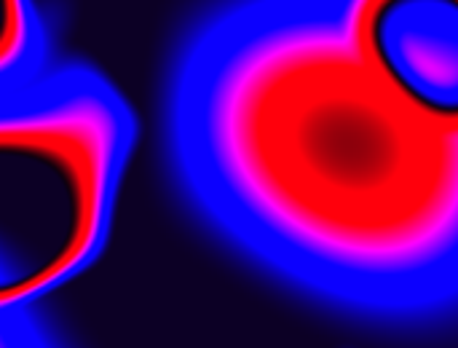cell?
I'll use <instances>...</instances> for the list:
<instances>
[{
	"instance_id": "6da1fadb",
	"label": "cell",
	"mask_w": 458,
	"mask_h": 348,
	"mask_svg": "<svg viewBox=\"0 0 458 348\" xmlns=\"http://www.w3.org/2000/svg\"><path fill=\"white\" fill-rule=\"evenodd\" d=\"M164 140L199 220L274 279L386 325L458 311V113L392 67L365 0L204 13L169 62Z\"/></svg>"
},
{
	"instance_id": "7a4b0ae2",
	"label": "cell",
	"mask_w": 458,
	"mask_h": 348,
	"mask_svg": "<svg viewBox=\"0 0 458 348\" xmlns=\"http://www.w3.org/2000/svg\"><path fill=\"white\" fill-rule=\"evenodd\" d=\"M134 142L126 97L83 62L0 89V314L35 311L99 260Z\"/></svg>"
},
{
	"instance_id": "3957f363",
	"label": "cell",
	"mask_w": 458,
	"mask_h": 348,
	"mask_svg": "<svg viewBox=\"0 0 458 348\" xmlns=\"http://www.w3.org/2000/svg\"><path fill=\"white\" fill-rule=\"evenodd\" d=\"M46 27L30 0L3 3V38H0V89L19 86L48 67Z\"/></svg>"
},
{
	"instance_id": "277c9868",
	"label": "cell",
	"mask_w": 458,
	"mask_h": 348,
	"mask_svg": "<svg viewBox=\"0 0 458 348\" xmlns=\"http://www.w3.org/2000/svg\"><path fill=\"white\" fill-rule=\"evenodd\" d=\"M0 348H59L35 311H3L0 314Z\"/></svg>"
}]
</instances>
